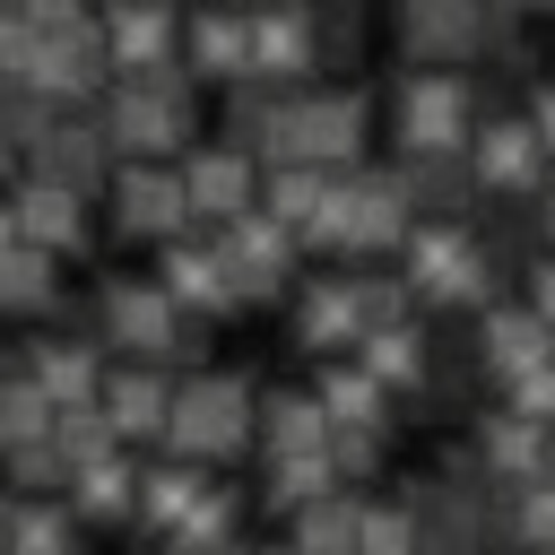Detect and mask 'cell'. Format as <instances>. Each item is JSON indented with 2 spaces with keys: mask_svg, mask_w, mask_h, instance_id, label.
<instances>
[{
  "mask_svg": "<svg viewBox=\"0 0 555 555\" xmlns=\"http://www.w3.org/2000/svg\"><path fill=\"white\" fill-rule=\"evenodd\" d=\"M87 113H95V130H104L113 156H182V147L199 139V78H191L182 61L113 69Z\"/></svg>",
  "mask_w": 555,
  "mask_h": 555,
  "instance_id": "cell-1",
  "label": "cell"
},
{
  "mask_svg": "<svg viewBox=\"0 0 555 555\" xmlns=\"http://www.w3.org/2000/svg\"><path fill=\"white\" fill-rule=\"evenodd\" d=\"M503 278L512 269L486 251V234L468 217H416L399 234V286L416 312H477L503 295Z\"/></svg>",
  "mask_w": 555,
  "mask_h": 555,
  "instance_id": "cell-2",
  "label": "cell"
},
{
  "mask_svg": "<svg viewBox=\"0 0 555 555\" xmlns=\"http://www.w3.org/2000/svg\"><path fill=\"white\" fill-rule=\"evenodd\" d=\"M364 139H373V95H364V87H321V78H304V87L278 95V121L260 130L251 156H260V165L304 156V165L347 173V165H364Z\"/></svg>",
  "mask_w": 555,
  "mask_h": 555,
  "instance_id": "cell-3",
  "label": "cell"
},
{
  "mask_svg": "<svg viewBox=\"0 0 555 555\" xmlns=\"http://www.w3.org/2000/svg\"><path fill=\"white\" fill-rule=\"evenodd\" d=\"M251 408H260L251 373L182 364V373H173V399H165V442H156V451H182V460L225 468L234 451H251Z\"/></svg>",
  "mask_w": 555,
  "mask_h": 555,
  "instance_id": "cell-4",
  "label": "cell"
},
{
  "mask_svg": "<svg viewBox=\"0 0 555 555\" xmlns=\"http://www.w3.org/2000/svg\"><path fill=\"white\" fill-rule=\"evenodd\" d=\"M477 130V87L460 69H434V61H408L390 78V147L399 156H434V147H468Z\"/></svg>",
  "mask_w": 555,
  "mask_h": 555,
  "instance_id": "cell-5",
  "label": "cell"
},
{
  "mask_svg": "<svg viewBox=\"0 0 555 555\" xmlns=\"http://www.w3.org/2000/svg\"><path fill=\"white\" fill-rule=\"evenodd\" d=\"M95 338L113 356H139V364H191V312H173V295L156 278H104L95 286Z\"/></svg>",
  "mask_w": 555,
  "mask_h": 555,
  "instance_id": "cell-6",
  "label": "cell"
},
{
  "mask_svg": "<svg viewBox=\"0 0 555 555\" xmlns=\"http://www.w3.org/2000/svg\"><path fill=\"white\" fill-rule=\"evenodd\" d=\"M477 494H486V468H477L468 451H451L434 477H408L399 503H408V520H416V555H477V546H486V538H477Z\"/></svg>",
  "mask_w": 555,
  "mask_h": 555,
  "instance_id": "cell-7",
  "label": "cell"
},
{
  "mask_svg": "<svg viewBox=\"0 0 555 555\" xmlns=\"http://www.w3.org/2000/svg\"><path fill=\"white\" fill-rule=\"evenodd\" d=\"M95 199L113 208V234L121 243H165V234L191 225V199H182L173 156H113V173H104Z\"/></svg>",
  "mask_w": 555,
  "mask_h": 555,
  "instance_id": "cell-8",
  "label": "cell"
},
{
  "mask_svg": "<svg viewBox=\"0 0 555 555\" xmlns=\"http://www.w3.org/2000/svg\"><path fill=\"white\" fill-rule=\"evenodd\" d=\"M208 234H217L225 278H234L243 304H286V295H295V278H304V243H295L269 208H243V217H225V225H208Z\"/></svg>",
  "mask_w": 555,
  "mask_h": 555,
  "instance_id": "cell-9",
  "label": "cell"
},
{
  "mask_svg": "<svg viewBox=\"0 0 555 555\" xmlns=\"http://www.w3.org/2000/svg\"><path fill=\"white\" fill-rule=\"evenodd\" d=\"M416 225L399 165H347L338 173V260H382Z\"/></svg>",
  "mask_w": 555,
  "mask_h": 555,
  "instance_id": "cell-10",
  "label": "cell"
},
{
  "mask_svg": "<svg viewBox=\"0 0 555 555\" xmlns=\"http://www.w3.org/2000/svg\"><path fill=\"white\" fill-rule=\"evenodd\" d=\"M494 26H503L494 0H390L399 52H408V61H434V69H468Z\"/></svg>",
  "mask_w": 555,
  "mask_h": 555,
  "instance_id": "cell-11",
  "label": "cell"
},
{
  "mask_svg": "<svg viewBox=\"0 0 555 555\" xmlns=\"http://www.w3.org/2000/svg\"><path fill=\"white\" fill-rule=\"evenodd\" d=\"M468 182H477V199H529L546 173H555V156H546V139L520 121V104L512 113H477V130H468Z\"/></svg>",
  "mask_w": 555,
  "mask_h": 555,
  "instance_id": "cell-12",
  "label": "cell"
},
{
  "mask_svg": "<svg viewBox=\"0 0 555 555\" xmlns=\"http://www.w3.org/2000/svg\"><path fill=\"white\" fill-rule=\"evenodd\" d=\"M182 173V199H191V225H225L243 208H260V156L234 147V139H191L173 156Z\"/></svg>",
  "mask_w": 555,
  "mask_h": 555,
  "instance_id": "cell-13",
  "label": "cell"
},
{
  "mask_svg": "<svg viewBox=\"0 0 555 555\" xmlns=\"http://www.w3.org/2000/svg\"><path fill=\"white\" fill-rule=\"evenodd\" d=\"M156 286H165L173 312H191V321H225V312H243V295H234L225 251H217L208 225H182V234L156 243Z\"/></svg>",
  "mask_w": 555,
  "mask_h": 555,
  "instance_id": "cell-14",
  "label": "cell"
},
{
  "mask_svg": "<svg viewBox=\"0 0 555 555\" xmlns=\"http://www.w3.org/2000/svg\"><path fill=\"white\" fill-rule=\"evenodd\" d=\"M243 52H251V69L278 78V87L321 78V26H312V0H243Z\"/></svg>",
  "mask_w": 555,
  "mask_h": 555,
  "instance_id": "cell-15",
  "label": "cell"
},
{
  "mask_svg": "<svg viewBox=\"0 0 555 555\" xmlns=\"http://www.w3.org/2000/svg\"><path fill=\"white\" fill-rule=\"evenodd\" d=\"M104 78H113V61H104V26H95V9L43 26V52H35V78H26L35 95H52V104H95Z\"/></svg>",
  "mask_w": 555,
  "mask_h": 555,
  "instance_id": "cell-16",
  "label": "cell"
},
{
  "mask_svg": "<svg viewBox=\"0 0 555 555\" xmlns=\"http://www.w3.org/2000/svg\"><path fill=\"white\" fill-rule=\"evenodd\" d=\"M26 173H43V182L95 199L104 173H113V147H104V130H95V113H87V104H61V113L43 121V139L26 147Z\"/></svg>",
  "mask_w": 555,
  "mask_h": 555,
  "instance_id": "cell-17",
  "label": "cell"
},
{
  "mask_svg": "<svg viewBox=\"0 0 555 555\" xmlns=\"http://www.w3.org/2000/svg\"><path fill=\"white\" fill-rule=\"evenodd\" d=\"M165 399H173V364L121 356V364H104V382H95V408H104L113 442H130V451H156V442H165Z\"/></svg>",
  "mask_w": 555,
  "mask_h": 555,
  "instance_id": "cell-18",
  "label": "cell"
},
{
  "mask_svg": "<svg viewBox=\"0 0 555 555\" xmlns=\"http://www.w3.org/2000/svg\"><path fill=\"white\" fill-rule=\"evenodd\" d=\"M9 225H17V243H35V251H52V260H78L87 251V208L95 199H78V191H61V182H43V173H17L9 191Z\"/></svg>",
  "mask_w": 555,
  "mask_h": 555,
  "instance_id": "cell-19",
  "label": "cell"
},
{
  "mask_svg": "<svg viewBox=\"0 0 555 555\" xmlns=\"http://www.w3.org/2000/svg\"><path fill=\"white\" fill-rule=\"evenodd\" d=\"M468 321H477V330H468V373H477V382H494V390H503L520 364H538V356L555 347V330H546L529 304H512V295L477 304Z\"/></svg>",
  "mask_w": 555,
  "mask_h": 555,
  "instance_id": "cell-20",
  "label": "cell"
},
{
  "mask_svg": "<svg viewBox=\"0 0 555 555\" xmlns=\"http://www.w3.org/2000/svg\"><path fill=\"white\" fill-rule=\"evenodd\" d=\"M468 460H477L494 486H520V477L555 468V425H538V416H520V408H477Z\"/></svg>",
  "mask_w": 555,
  "mask_h": 555,
  "instance_id": "cell-21",
  "label": "cell"
},
{
  "mask_svg": "<svg viewBox=\"0 0 555 555\" xmlns=\"http://www.w3.org/2000/svg\"><path fill=\"white\" fill-rule=\"evenodd\" d=\"M295 347L304 356H347L356 347V330H364V312H356V286H347V260L338 269H321V278H295Z\"/></svg>",
  "mask_w": 555,
  "mask_h": 555,
  "instance_id": "cell-22",
  "label": "cell"
},
{
  "mask_svg": "<svg viewBox=\"0 0 555 555\" xmlns=\"http://www.w3.org/2000/svg\"><path fill=\"white\" fill-rule=\"evenodd\" d=\"M173 61H182L199 87H225V78H243V69H251V52H243V0H199V9L182 17V43H173Z\"/></svg>",
  "mask_w": 555,
  "mask_h": 555,
  "instance_id": "cell-23",
  "label": "cell"
},
{
  "mask_svg": "<svg viewBox=\"0 0 555 555\" xmlns=\"http://www.w3.org/2000/svg\"><path fill=\"white\" fill-rule=\"evenodd\" d=\"M61 503H69L87 529H121V520H130V503H139V451H130V442H113V451H95V460H69Z\"/></svg>",
  "mask_w": 555,
  "mask_h": 555,
  "instance_id": "cell-24",
  "label": "cell"
},
{
  "mask_svg": "<svg viewBox=\"0 0 555 555\" xmlns=\"http://www.w3.org/2000/svg\"><path fill=\"white\" fill-rule=\"evenodd\" d=\"M95 26H104V61L113 69H156L182 43V9L173 0H113V9H95Z\"/></svg>",
  "mask_w": 555,
  "mask_h": 555,
  "instance_id": "cell-25",
  "label": "cell"
},
{
  "mask_svg": "<svg viewBox=\"0 0 555 555\" xmlns=\"http://www.w3.org/2000/svg\"><path fill=\"white\" fill-rule=\"evenodd\" d=\"M347 356H356L390 399H399V390H425V373H434V338H425V321H416V312L356 330V347H347Z\"/></svg>",
  "mask_w": 555,
  "mask_h": 555,
  "instance_id": "cell-26",
  "label": "cell"
},
{
  "mask_svg": "<svg viewBox=\"0 0 555 555\" xmlns=\"http://www.w3.org/2000/svg\"><path fill=\"white\" fill-rule=\"evenodd\" d=\"M26 373H35V390L61 408V399H95V382H104V338H78V330H52V338H26V356H17Z\"/></svg>",
  "mask_w": 555,
  "mask_h": 555,
  "instance_id": "cell-27",
  "label": "cell"
},
{
  "mask_svg": "<svg viewBox=\"0 0 555 555\" xmlns=\"http://www.w3.org/2000/svg\"><path fill=\"white\" fill-rule=\"evenodd\" d=\"M217 468L208 460H182V451H165V460H139V503H130V520L147 529V538H165L182 512H191V494L208 486Z\"/></svg>",
  "mask_w": 555,
  "mask_h": 555,
  "instance_id": "cell-28",
  "label": "cell"
},
{
  "mask_svg": "<svg viewBox=\"0 0 555 555\" xmlns=\"http://www.w3.org/2000/svg\"><path fill=\"white\" fill-rule=\"evenodd\" d=\"M399 182H408V208L416 217H468L477 208V182H468V156L460 147H434V156H390Z\"/></svg>",
  "mask_w": 555,
  "mask_h": 555,
  "instance_id": "cell-29",
  "label": "cell"
},
{
  "mask_svg": "<svg viewBox=\"0 0 555 555\" xmlns=\"http://www.w3.org/2000/svg\"><path fill=\"white\" fill-rule=\"evenodd\" d=\"M251 442H260V451H321V442H330V416H321L312 382H304V390H295V382L260 390V408H251Z\"/></svg>",
  "mask_w": 555,
  "mask_h": 555,
  "instance_id": "cell-30",
  "label": "cell"
},
{
  "mask_svg": "<svg viewBox=\"0 0 555 555\" xmlns=\"http://www.w3.org/2000/svg\"><path fill=\"white\" fill-rule=\"evenodd\" d=\"M0 555H87V520L61 494H9V546Z\"/></svg>",
  "mask_w": 555,
  "mask_h": 555,
  "instance_id": "cell-31",
  "label": "cell"
},
{
  "mask_svg": "<svg viewBox=\"0 0 555 555\" xmlns=\"http://www.w3.org/2000/svg\"><path fill=\"white\" fill-rule=\"evenodd\" d=\"M312 399H321V416H330V425H399V416H390V390H382L356 356H321Z\"/></svg>",
  "mask_w": 555,
  "mask_h": 555,
  "instance_id": "cell-32",
  "label": "cell"
},
{
  "mask_svg": "<svg viewBox=\"0 0 555 555\" xmlns=\"http://www.w3.org/2000/svg\"><path fill=\"white\" fill-rule=\"evenodd\" d=\"M330 165H304V156H278V165H260V208L286 225V234H304V217L330 199Z\"/></svg>",
  "mask_w": 555,
  "mask_h": 555,
  "instance_id": "cell-33",
  "label": "cell"
},
{
  "mask_svg": "<svg viewBox=\"0 0 555 555\" xmlns=\"http://www.w3.org/2000/svg\"><path fill=\"white\" fill-rule=\"evenodd\" d=\"M356 512H364V494H356V486H321L312 503H295V512H286V520H295L286 538H295L304 555H347V546H356Z\"/></svg>",
  "mask_w": 555,
  "mask_h": 555,
  "instance_id": "cell-34",
  "label": "cell"
},
{
  "mask_svg": "<svg viewBox=\"0 0 555 555\" xmlns=\"http://www.w3.org/2000/svg\"><path fill=\"white\" fill-rule=\"evenodd\" d=\"M52 304H61V260L35 251V243H9V251H0V312H9V321H35V312H52Z\"/></svg>",
  "mask_w": 555,
  "mask_h": 555,
  "instance_id": "cell-35",
  "label": "cell"
},
{
  "mask_svg": "<svg viewBox=\"0 0 555 555\" xmlns=\"http://www.w3.org/2000/svg\"><path fill=\"white\" fill-rule=\"evenodd\" d=\"M321 486H338L330 451H260V503H269V512H295V503H312Z\"/></svg>",
  "mask_w": 555,
  "mask_h": 555,
  "instance_id": "cell-36",
  "label": "cell"
},
{
  "mask_svg": "<svg viewBox=\"0 0 555 555\" xmlns=\"http://www.w3.org/2000/svg\"><path fill=\"white\" fill-rule=\"evenodd\" d=\"M234 529H243V494H234L225 477H208V486L191 494V512H182L156 546H208V538H234Z\"/></svg>",
  "mask_w": 555,
  "mask_h": 555,
  "instance_id": "cell-37",
  "label": "cell"
},
{
  "mask_svg": "<svg viewBox=\"0 0 555 555\" xmlns=\"http://www.w3.org/2000/svg\"><path fill=\"white\" fill-rule=\"evenodd\" d=\"M278 78H260V69H243V78H225V139L234 147H260V130L278 121Z\"/></svg>",
  "mask_w": 555,
  "mask_h": 555,
  "instance_id": "cell-38",
  "label": "cell"
},
{
  "mask_svg": "<svg viewBox=\"0 0 555 555\" xmlns=\"http://www.w3.org/2000/svg\"><path fill=\"white\" fill-rule=\"evenodd\" d=\"M330 468H338V486H364V477H382L390 468V425H330Z\"/></svg>",
  "mask_w": 555,
  "mask_h": 555,
  "instance_id": "cell-39",
  "label": "cell"
},
{
  "mask_svg": "<svg viewBox=\"0 0 555 555\" xmlns=\"http://www.w3.org/2000/svg\"><path fill=\"white\" fill-rule=\"evenodd\" d=\"M35 434H52V399L35 390L26 364H9V373H0V451H9V442H35Z\"/></svg>",
  "mask_w": 555,
  "mask_h": 555,
  "instance_id": "cell-40",
  "label": "cell"
},
{
  "mask_svg": "<svg viewBox=\"0 0 555 555\" xmlns=\"http://www.w3.org/2000/svg\"><path fill=\"white\" fill-rule=\"evenodd\" d=\"M0 477H9L17 494H61V486H69V460H61L52 434H35V442H9V451H0Z\"/></svg>",
  "mask_w": 555,
  "mask_h": 555,
  "instance_id": "cell-41",
  "label": "cell"
},
{
  "mask_svg": "<svg viewBox=\"0 0 555 555\" xmlns=\"http://www.w3.org/2000/svg\"><path fill=\"white\" fill-rule=\"evenodd\" d=\"M347 555H416V520H408V503H399V494H390V503H364Z\"/></svg>",
  "mask_w": 555,
  "mask_h": 555,
  "instance_id": "cell-42",
  "label": "cell"
},
{
  "mask_svg": "<svg viewBox=\"0 0 555 555\" xmlns=\"http://www.w3.org/2000/svg\"><path fill=\"white\" fill-rule=\"evenodd\" d=\"M52 442H61V460H95V451H113V425H104L95 399H61L52 408Z\"/></svg>",
  "mask_w": 555,
  "mask_h": 555,
  "instance_id": "cell-43",
  "label": "cell"
},
{
  "mask_svg": "<svg viewBox=\"0 0 555 555\" xmlns=\"http://www.w3.org/2000/svg\"><path fill=\"white\" fill-rule=\"evenodd\" d=\"M52 113H61L52 95H35V87H9V95H0V139L26 156V147L43 139V121H52Z\"/></svg>",
  "mask_w": 555,
  "mask_h": 555,
  "instance_id": "cell-44",
  "label": "cell"
},
{
  "mask_svg": "<svg viewBox=\"0 0 555 555\" xmlns=\"http://www.w3.org/2000/svg\"><path fill=\"white\" fill-rule=\"evenodd\" d=\"M312 26H321V69H330L364 43V0H312Z\"/></svg>",
  "mask_w": 555,
  "mask_h": 555,
  "instance_id": "cell-45",
  "label": "cell"
},
{
  "mask_svg": "<svg viewBox=\"0 0 555 555\" xmlns=\"http://www.w3.org/2000/svg\"><path fill=\"white\" fill-rule=\"evenodd\" d=\"M503 408H520V416H538V425H555V347H546L538 364H520V373L503 382Z\"/></svg>",
  "mask_w": 555,
  "mask_h": 555,
  "instance_id": "cell-46",
  "label": "cell"
},
{
  "mask_svg": "<svg viewBox=\"0 0 555 555\" xmlns=\"http://www.w3.org/2000/svg\"><path fill=\"white\" fill-rule=\"evenodd\" d=\"M520 121L546 139V156H555V69H538L529 87H520Z\"/></svg>",
  "mask_w": 555,
  "mask_h": 555,
  "instance_id": "cell-47",
  "label": "cell"
},
{
  "mask_svg": "<svg viewBox=\"0 0 555 555\" xmlns=\"http://www.w3.org/2000/svg\"><path fill=\"white\" fill-rule=\"evenodd\" d=\"M520 304H529V312H538V321L555 330V243H546V251H538V260L520 269Z\"/></svg>",
  "mask_w": 555,
  "mask_h": 555,
  "instance_id": "cell-48",
  "label": "cell"
},
{
  "mask_svg": "<svg viewBox=\"0 0 555 555\" xmlns=\"http://www.w3.org/2000/svg\"><path fill=\"white\" fill-rule=\"evenodd\" d=\"M529 234H538V243H555V173L529 191Z\"/></svg>",
  "mask_w": 555,
  "mask_h": 555,
  "instance_id": "cell-49",
  "label": "cell"
},
{
  "mask_svg": "<svg viewBox=\"0 0 555 555\" xmlns=\"http://www.w3.org/2000/svg\"><path fill=\"white\" fill-rule=\"evenodd\" d=\"M17 9H26V17H35V26H61V17H87V9H95V0H17Z\"/></svg>",
  "mask_w": 555,
  "mask_h": 555,
  "instance_id": "cell-50",
  "label": "cell"
},
{
  "mask_svg": "<svg viewBox=\"0 0 555 555\" xmlns=\"http://www.w3.org/2000/svg\"><path fill=\"white\" fill-rule=\"evenodd\" d=\"M165 555H251L243 538H208V546H165Z\"/></svg>",
  "mask_w": 555,
  "mask_h": 555,
  "instance_id": "cell-51",
  "label": "cell"
},
{
  "mask_svg": "<svg viewBox=\"0 0 555 555\" xmlns=\"http://www.w3.org/2000/svg\"><path fill=\"white\" fill-rule=\"evenodd\" d=\"M503 17H555V0H494Z\"/></svg>",
  "mask_w": 555,
  "mask_h": 555,
  "instance_id": "cell-52",
  "label": "cell"
},
{
  "mask_svg": "<svg viewBox=\"0 0 555 555\" xmlns=\"http://www.w3.org/2000/svg\"><path fill=\"white\" fill-rule=\"evenodd\" d=\"M9 243H17V225H9V199H0V251H9Z\"/></svg>",
  "mask_w": 555,
  "mask_h": 555,
  "instance_id": "cell-53",
  "label": "cell"
},
{
  "mask_svg": "<svg viewBox=\"0 0 555 555\" xmlns=\"http://www.w3.org/2000/svg\"><path fill=\"white\" fill-rule=\"evenodd\" d=\"M9 165H17V147H9V139H0V182H9Z\"/></svg>",
  "mask_w": 555,
  "mask_h": 555,
  "instance_id": "cell-54",
  "label": "cell"
},
{
  "mask_svg": "<svg viewBox=\"0 0 555 555\" xmlns=\"http://www.w3.org/2000/svg\"><path fill=\"white\" fill-rule=\"evenodd\" d=\"M0 546H9V494H0Z\"/></svg>",
  "mask_w": 555,
  "mask_h": 555,
  "instance_id": "cell-55",
  "label": "cell"
},
{
  "mask_svg": "<svg viewBox=\"0 0 555 555\" xmlns=\"http://www.w3.org/2000/svg\"><path fill=\"white\" fill-rule=\"evenodd\" d=\"M260 555H304V546H295V538H286V546H260Z\"/></svg>",
  "mask_w": 555,
  "mask_h": 555,
  "instance_id": "cell-56",
  "label": "cell"
},
{
  "mask_svg": "<svg viewBox=\"0 0 555 555\" xmlns=\"http://www.w3.org/2000/svg\"><path fill=\"white\" fill-rule=\"evenodd\" d=\"M486 555H520V546H486Z\"/></svg>",
  "mask_w": 555,
  "mask_h": 555,
  "instance_id": "cell-57",
  "label": "cell"
},
{
  "mask_svg": "<svg viewBox=\"0 0 555 555\" xmlns=\"http://www.w3.org/2000/svg\"><path fill=\"white\" fill-rule=\"evenodd\" d=\"M9 9H17V0H0V17H9Z\"/></svg>",
  "mask_w": 555,
  "mask_h": 555,
  "instance_id": "cell-58",
  "label": "cell"
},
{
  "mask_svg": "<svg viewBox=\"0 0 555 555\" xmlns=\"http://www.w3.org/2000/svg\"><path fill=\"white\" fill-rule=\"evenodd\" d=\"M95 9H113V0H95Z\"/></svg>",
  "mask_w": 555,
  "mask_h": 555,
  "instance_id": "cell-59",
  "label": "cell"
}]
</instances>
